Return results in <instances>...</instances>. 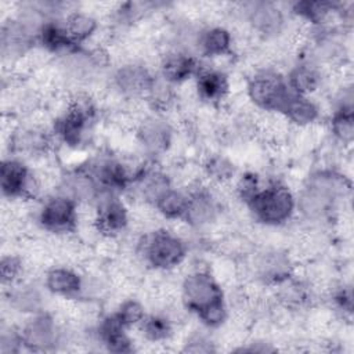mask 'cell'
Segmentation results:
<instances>
[{"mask_svg":"<svg viewBox=\"0 0 354 354\" xmlns=\"http://www.w3.org/2000/svg\"><path fill=\"white\" fill-rule=\"evenodd\" d=\"M348 188L346 178L333 171H317L301 189L296 207L308 220H319L330 213L336 199Z\"/></svg>","mask_w":354,"mask_h":354,"instance_id":"cell-1","label":"cell"},{"mask_svg":"<svg viewBox=\"0 0 354 354\" xmlns=\"http://www.w3.org/2000/svg\"><path fill=\"white\" fill-rule=\"evenodd\" d=\"M246 205L259 221L268 225H279L292 217L296 209V199L285 185L271 184L260 188Z\"/></svg>","mask_w":354,"mask_h":354,"instance_id":"cell-2","label":"cell"},{"mask_svg":"<svg viewBox=\"0 0 354 354\" xmlns=\"http://www.w3.org/2000/svg\"><path fill=\"white\" fill-rule=\"evenodd\" d=\"M142 253L149 266L158 270H170L181 264L187 254L184 241L166 230H156L145 236Z\"/></svg>","mask_w":354,"mask_h":354,"instance_id":"cell-3","label":"cell"},{"mask_svg":"<svg viewBox=\"0 0 354 354\" xmlns=\"http://www.w3.org/2000/svg\"><path fill=\"white\" fill-rule=\"evenodd\" d=\"M292 93L293 91L288 83L277 73L270 71L256 73L246 86V94L249 100L257 108L270 112L281 113Z\"/></svg>","mask_w":354,"mask_h":354,"instance_id":"cell-4","label":"cell"},{"mask_svg":"<svg viewBox=\"0 0 354 354\" xmlns=\"http://www.w3.org/2000/svg\"><path fill=\"white\" fill-rule=\"evenodd\" d=\"M181 299L188 310L199 314L210 304L223 300L224 295L214 277L205 271H195L184 278Z\"/></svg>","mask_w":354,"mask_h":354,"instance_id":"cell-5","label":"cell"},{"mask_svg":"<svg viewBox=\"0 0 354 354\" xmlns=\"http://www.w3.org/2000/svg\"><path fill=\"white\" fill-rule=\"evenodd\" d=\"M3 195L10 199L32 198L40 189V180L18 159H4L0 170Z\"/></svg>","mask_w":354,"mask_h":354,"instance_id":"cell-6","label":"cell"},{"mask_svg":"<svg viewBox=\"0 0 354 354\" xmlns=\"http://www.w3.org/2000/svg\"><path fill=\"white\" fill-rule=\"evenodd\" d=\"M39 223L50 232H71L77 224V203L57 194L44 201L39 212Z\"/></svg>","mask_w":354,"mask_h":354,"instance_id":"cell-7","label":"cell"},{"mask_svg":"<svg viewBox=\"0 0 354 354\" xmlns=\"http://www.w3.org/2000/svg\"><path fill=\"white\" fill-rule=\"evenodd\" d=\"M24 344L29 350L47 351L54 348L61 340V330L54 318L46 313L33 314L22 329Z\"/></svg>","mask_w":354,"mask_h":354,"instance_id":"cell-8","label":"cell"},{"mask_svg":"<svg viewBox=\"0 0 354 354\" xmlns=\"http://www.w3.org/2000/svg\"><path fill=\"white\" fill-rule=\"evenodd\" d=\"M250 28L264 37H274L282 32L285 17L282 10L270 1H254L243 6Z\"/></svg>","mask_w":354,"mask_h":354,"instance_id":"cell-9","label":"cell"},{"mask_svg":"<svg viewBox=\"0 0 354 354\" xmlns=\"http://www.w3.org/2000/svg\"><path fill=\"white\" fill-rule=\"evenodd\" d=\"M155 76L140 64H124L113 75V84L120 94L129 97L147 95Z\"/></svg>","mask_w":354,"mask_h":354,"instance_id":"cell-10","label":"cell"},{"mask_svg":"<svg viewBox=\"0 0 354 354\" xmlns=\"http://www.w3.org/2000/svg\"><path fill=\"white\" fill-rule=\"evenodd\" d=\"M129 223V213L123 202L109 196L98 202V207L94 217L97 230L105 235H116L122 232Z\"/></svg>","mask_w":354,"mask_h":354,"instance_id":"cell-11","label":"cell"},{"mask_svg":"<svg viewBox=\"0 0 354 354\" xmlns=\"http://www.w3.org/2000/svg\"><path fill=\"white\" fill-rule=\"evenodd\" d=\"M137 138L144 151L151 155L163 153L171 142V129L160 119L148 118L137 130Z\"/></svg>","mask_w":354,"mask_h":354,"instance_id":"cell-12","label":"cell"},{"mask_svg":"<svg viewBox=\"0 0 354 354\" xmlns=\"http://www.w3.org/2000/svg\"><path fill=\"white\" fill-rule=\"evenodd\" d=\"M61 195L73 199L76 203H88L97 199L100 194V185L90 171L76 170L65 176L59 184Z\"/></svg>","mask_w":354,"mask_h":354,"instance_id":"cell-13","label":"cell"},{"mask_svg":"<svg viewBox=\"0 0 354 354\" xmlns=\"http://www.w3.org/2000/svg\"><path fill=\"white\" fill-rule=\"evenodd\" d=\"M199 64L195 57L184 51H171L160 62L162 77L171 83H183L191 76L198 75Z\"/></svg>","mask_w":354,"mask_h":354,"instance_id":"cell-14","label":"cell"},{"mask_svg":"<svg viewBox=\"0 0 354 354\" xmlns=\"http://www.w3.org/2000/svg\"><path fill=\"white\" fill-rule=\"evenodd\" d=\"M217 205L205 188H195L188 194V207L184 220L192 227H203L214 221Z\"/></svg>","mask_w":354,"mask_h":354,"instance_id":"cell-15","label":"cell"},{"mask_svg":"<svg viewBox=\"0 0 354 354\" xmlns=\"http://www.w3.org/2000/svg\"><path fill=\"white\" fill-rule=\"evenodd\" d=\"M44 285L48 292L61 297H73L83 288L82 277L69 267H53L47 271Z\"/></svg>","mask_w":354,"mask_h":354,"instance_id":"cell-16","label":"cell"},{"mask_svg":"<svg viewBox=\"0 0 354 354\" xmlns=\"http://www.w3.org/2000/svg\"><path fill=\"white\" fill-rule=\"evenodd\" d=\"M198 95L207 102H220L230 90L227 76L216 69H199L196 75Z\"/></svg>","mask_w":354,"mask_h":354,"instance_id":"cell-17","label":"cell"},{"mask_svg":"<svg viewBox=\"0 0 354 354\" xmlns=\"http://www.w3.org/2000/svg\"><path fill=\"white\" fill-rule=\"evenodd\" d=\"M196 46L203 55L220 57L230 53L232 35L224 26H210L198 33Z\"/></svg>","mask_w":354,"mask_h":354,"instance_id":"cell-18","label":"cell"},{"mask_svg":"<svg viewBox=\"0 0 354 354\" xmlns=\"http://www.w3.org/2000/svg\"><path fill=\"white\" fill-rule=\"evenodd\" d=\"M281 113L285 116L288 122L303 127L311 124L318 119L319 109L318 105L307 95L292 93V95L283 105Z\"/></svg>","mask_w":354,"mask_h":354,"instance_id":"cell-19","label":"cell"},{"mask_svg":"<svg viewBox=\"0 0 354 354\" xmlns=\"http://www.w3.org/2000/svg\"><path fill=\"white\" fill-rule=\"evenodd\" d=\"M64 26L69 39L76 46L95 35L98 29V21L91 12L75 10L66 15Z\"/></svg>","mask_w":354,"mask_h":354,"instance_id":"cell-20","label":"cell"},{"mask_svg":"<svg viewBox=\"0 0 354 354\" xmlns=\"http://www.w3.org/2000/svg\"><path fill=\"white\" fill-rule=\"evenodd\" d=\"M37 41L51 53H68L76 46L69 39L64 24L47 19L37 35Z\"/></svg>","mask_w":354,"mask_h":354,"instance_id":"cell-21","label":"cell"},{"mask_svg":"<svg viewBox=\"0 0 354 354\" xmlns=\"http://www.w3.org/2000/svg\"><path fill=\"white\" fill-rule=\"evenodd\" d=\"M286 83L293 93L308 95L318 88L321 83V75L314 65L304 62L292 68Z\"/></svg>","mask_w":354,"mask_h":354,"instance_id":"cell-22","label":"cell"},{"mask_svg":"<svg viewBox=\"0 0 354 354\" xmlns=\"http://www.w3.org/2000/svg\"><path fill=\"white\" fill-rule=\"evenodd\" d=\"M137 178L144 201L151 205H155V202L171 188L170 178L159 170H142Z\"/></svg>","mask_w":354,"mask_h":354,"instance_id":"cell-23","label":"cell"},{"mask_svg":"<svg viewBox=\"0 0 354 354\" xmlns=\"http://www.w3.org/2000/svg\"><path fill=\"white\" fill-rule=\"evenodd\" d=\"M10 301L14 308L28 314H37L43 307L41 292L32 283H22L10 293Z\"/></svg>","mask_w":354,"mask_h":354,"instance_id":"cell-24","label":"cell"},{"mask_svg":"<svg viewBox=\"0 0 354 354\" xmlns=\"http://www.w3.org/2000/svg\"><path fill=\"white\" fill-rule=\"evenodd\" d=\"M153 206L163 217L169 220L184 218L188 207V194L170 188L155 202Z\"/></svg>","mask_w":354,"mask_h":354,"instance_id":"cell-25","label":"cell"},{"mask_svg":"<svg viewBox=\"0 0 354 354\" xmlns=\"http://www.w3.org/2000/svg\"><path fill=\"white\" fill-rule=\"evenodd\" d=\"M50 145L48 136L39 127H29L19 131L14 138V147L29 155H41Z\"/></svg>","mask_w":354,"mask_h":354,"instance_id":"cell-26","label":"cell"},{"mask_svg":"<svg viewBox=\"0 0 354 354\" xmlns=\"http://www.w3.org/2000/svg\"><path fill=\"white\" fill-rule=\"evenodd\" d=\"M293 11L311 24H321L335 11V4L329 1H299L293 4Z\"/></svg>","mask_w":354,"mask_h":354,"instance_id":"cell-27","label":"cell"},{"mask_svg":"<svg viewBox=\"0 0 354 354\" xmlns=\"http://www.w3.org/2000/svg\"><path fill=\"white\" fill-rule=\"evenodd\" d=\"M142 335L151 342L166 340L171 335V322L163 315H148L140 324Z\"/></svg>","mask_w":354,"mask_h":354,"instance_id":"cell-28","label":"cell"},{"mask_svg":"<svg viewBox=\"0 0 354 354\" xmlns=\"http://www.w3.org/2000/svg\"><path fill=\"white\" fill-rule=\"evenodd\" d=\"M353 108H337L332 118V131L337 140L350 144L354 136Z\"/></svg>","mask_w":354,"mask_h":354,"instance_id":"cell-29","label":"cell"},{"mask_svg":"<svg viewBox=\"0 0 354 354\" xmlns=\"http://www.w3.org/2000/svg\"><path fill=\"white\" fill-rule=\"evenodd\" d=\"M205 171L212 181L223 184L234 177L235 167L230 159L221 155H214L206 160Z\"/></svg>","mask_w":354,"mask_h":354,"instance_id":"cell-30","label":"cell"},{"mask_svg":"<svg viewBox=\"0 0 354 354\" xmlns=\"http://www.w3.org/2000/svg\"><path fill=\"white\" fill-rule=\"evenodd\" d=\"M116 315L119 317V319L122 321V324L129 328V326H134V325H140L145 315V310L142 307V304L137 300H126L120 304L119 310L116 311Z\"/></svg>","mask_w":354,"mask_h":354,"instance_id":"cell-31","label":"cell"},{"mask_svg":"<svg viewBox=\"0 0 354 354\" xmlns=\"http://www.w3.org/2000/svg\"><path fill=\"white\" fill-rule=\"evenodd\" d=\"M0 272H1L3 285L14 286L22 274L21 259L14 254H4L0 263Z\"/></svg>","mask_w":354,"mask_h":354,"instance_id":"cell-32","label":"cell"},{"mask_svg":"<svg viewBox=\"0 0 354 354\" xmlns=\"http://www.w3.org/2000/svg\"><path fill=\"white\" fill-rule=\"evenodd\" d=\"M198 317L207 326L214 328V326L221 325L227 318V307H225L224 299L218 300V301L210 304L209 307H206L205 310H202L198 314Z\"/></svg>","mask_w":354,"mask_h":354,"instance_id":"cell-33","label":"cell"},{"mask_svg":"<svg viewBox=\"0 0 354 354\" xmlns=\"http://www.w3.org/2000/svg\"><path fill=\"white\" fill-rule=\"evenodd\" d=\"M21 344H24V339H22V333L21 332H17L12 328H4L1 330L0 351L3 354H10V353L19 351Z\"/></svg>","mask_w":354,"mask_h":354,"instance_id":"cell-34","label":"cell"},{"mask_svg":"<svg viewBox=\"0 0 354 354\" xmlns=\"http://www.w3.org/2000/svg\"><path fill=\"white\" fill-rule=\"evenodd\" d=\"M335 301L336 304L343 310V311H347V313H351V308H353V296H351V289L347 286V288H342L339 289L336 293H335Z\"/></svg>","mask_w":354,"mask_h":354,"instance_id":"cell-35","label":"cell"}]
</instances>
